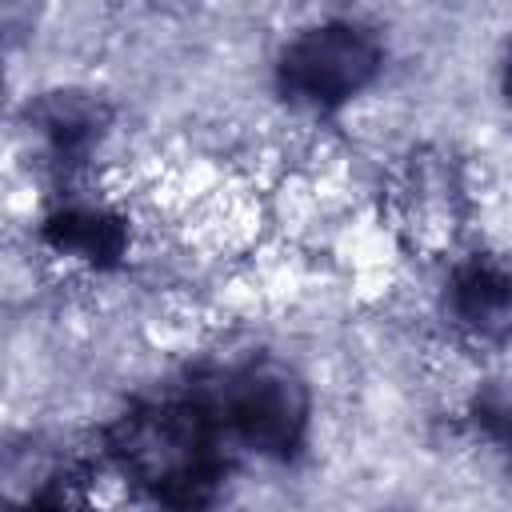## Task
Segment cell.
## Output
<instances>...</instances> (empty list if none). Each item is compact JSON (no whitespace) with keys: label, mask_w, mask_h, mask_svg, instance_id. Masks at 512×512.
<instances>
[{"label":"cell","mask_w":512,"mask_h":512,"mask_svg":"<svg viewBox=\"0 0 512 512\" xmlns=\"http://www.w3.org/2000/svg\"><path fill=\"white\" fill-rule=\"evenodd\" d=\"M396 192H400V204H404V216L412 220V228L424 236H436V240H452V232L460 228V220L472 204L464 172L444 152L412 156Z\"/></svg>","instance_id":"8"},{"label":"cell","mask_w":512,"mask_h":512,"mask_svg":"<svg viewBox=\"0 0 512 512\" xmlns=\"http://www.w3.org/2000/svg\"><path fill=\"white\" fill-rule=\"evenodd\" d=\"M0 84H4V76H0Z\"/></svg>","instance_id":"10"},{"label":"cell","mask_w":512,"mask_h":512,"mask_svg":"<svg viewBox=\"0 0 512 512\" xmlns=\"http://www.w3.org/2000/svg\"><path fill=\"white\" fill-rule=\"evenodd\" d=\"M36 244L48 260L84 272V276H108L120 272L136 252V220L128 204H120L112 192L68 184L56 188L36 220Z\"/></svg>","instance_id":"4"},{"label":"cell","mask_w":512,"mask_h":512,"mask_svg":"<svg viewBox=\"0 0 512 512\" xmlns=\"http://www.w3.org/2000/svg\"><path fill=\"white\" fill-rule=\"evenodd\" d=\"M384 68V32L364 16L328 12L280 40L272 56V84L288 112L324 120L360 104L384 80Z\"/></svg>","instance_id":"2"},{"label":"cell","mask_w":512,"mask_h":512,"mask_svg":"<svg viewBox=\"0 0 512 512\" xmlns=\"http://www.w3.org/2000/svg\"><path fill=\"white\" fill-rule=\"evenodd\" d=\"M228 464L232 448L200 392L132 400L96 448V476L116 480L140 512H212Z\"/></svg>","instance_id":"1"},{"label":"cell","mask_w":512,"mask_h":512,"mask_svg":"<svg viewBox=\"0 0 512 512\" xmlns=\"http://www.w3.org/2000/svg\"><path fill=\"white\" fill-rule=\"evenodd\" d=\"M464 420H468L476 440H484L500 452L508 444V388L500 380H484L472 392V400L464 408Z\"/></svg>","instance_id":"9"},{"label":"cell","mask_w":512,"mask_h":512,"mask_svg":"<svg viewBox=\"0 0 512 512\" xmlns=\"http://www.w3.org/2000/svg\"><path fill=\"white\" fill-rule=\"evenodd\" d=\"M0 512H100L96 480L80 460L56 456L40 444L4 448Z\"/></svg>","instance_id":"7"},{"label":"cell","mask_w":512,"mask_h":512,"mask_svg":"<svg viewBox=\"0 0 512 512\" xmlns=\"http://www.w3.org/2000/svg\"><path fill=\"white\" fill-rule=\"evenodd\" d=\"M196 392L232 452H248L268 464H288L312 440V384L296 364L280 356H248Z\"/></svg>","instance_id":"3"},{"label":"cell","mask_w":512,"mask_h":512,"mask_svg":"<svg viewBox=\"0 0 512 512\" xmlns=\"http://www.w3.org/2000/svg\"><path fill=\"white\" fill-rule=\"evenodd\" d=\"M20 132L32 160L56 180V188H68L84 184L88 164L112 132V112L88 88H48L24 104Z\"/></svg>","instance_id":"5"},{"label":"cell","mask_w":512,"mask_h":512,"mask_svg":"<svg viewBox=\"0 0 512 512\" xmlns=\"http://www.w3.org/2000/svg\"><path fill=\"white\" fill-rule=\"evenodd\" d=\"M440 316L480 352H504L512 328V276L496 248H460L440 276Z\"/></svg>","instance_id":"6"}]
</instances>
